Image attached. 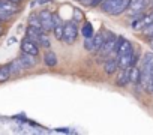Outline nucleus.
<instances>
[{"label": "nucleus", "instance_id": "nucleus-1", "mask_svg": "<svg viewBox=\"0 0 153 135\" xmlns=\"http://www.w3.org/2000/svg\"><path fill=\"white\" fill-rule=\"evenodd\" d=\"M141 87L146 93H153V53H146L141 59Z\"/></svg>", "mask_w": 153, "mask_h": 135}, {"label": "nucleus", "instance_id": "nucleus-2", "mask_svg": "<svg viewBox=\"0 0 153 135\" xmlns=\"http://www.w3.org/2000/svg\"><path fill=\"white\" fill-rule=\"evenodd\" d=\"M131 0H104L101 3V11L110 15H120L129 9Z\"/></svg>", "mask_w": 153, "mask_h": 135}, {"label": "nucleus", "instance_id": "nucleus-3", "mask_svg": "<svg viewBox=\"0 0 153 135\" xmlns=\"http://www.w3.org/2000/svg\"><path fill=\"white\" fill-rule=\"evenodd\" d=\"M116 41H117V36H116L111 30H107V32H105V41H104L102 48H101V51H99L98 54L102 56V57H110V56H113V54H114Z\"/></svg>", "mask_w": 153, "mask_h": 135}, {"label": "nucleus", "instance_id": "nucleus-4", "mask_svg": "<svg viewBox=\"0 0 153 135\" xmlns=\"http://www.w3.org/2000/svg\"><path fill=\"white\" fill-rule=\"evenodd\" d=\"M80 27L76 26V21H68L65 24V35H63V42L66 45H72L75 44L76 38H78V33H80Z\"/></svg>", "mask_w": 153, "mask_h": 135}, {"label": "nucleus", "instance_id": "nucleus-5", "mask_svg": "<svg viewBox=\"0 0 153 135\" xmlns=\"http://www.w3.org/2000/svg\"><path fill=\"white\" fill-rule=\"evenodd\" d=\"M18 11H20L18 3L9 2V0H0V18L2 20H9V17H12Z\"/></svg>", "mask_w": 153, "mask_h": 135}, {"label": "nucleus", "instance_id": "nucleus-6", "mask_svg": "<svg viewBox=\"0 0 153 135\" xmlns=\"http://www.w3.org/2000/svg\"><path fill=\"white\" fill-rule=\"evenodd\" d=\"M134 51V47H132V42H129L126 38L123 36H117V41H116V47H114V54L117 57L123 56V54H128Z\"/></svg>", "mask_w": 153, "mask_h": 135}, {"label": "nucleus", "instance_id": "nucleus-7", "mask_svg": "<svg viewBox=\"0 0 153 135\" xmlns=\"http://www.w3.org/2000/svg\"><path fill=\"white\" fill-rule=\"evenodd\" d=\"M41 45L36 42V41H33V39H30L29 36H26L23 41H21V51L23 53H27V54H32V56H39L41 54V48H39Z\"/></svg>", "mask_w": 153, "mask_h": 135}, {"label": "nucleus", "instance_id": "nucleus-8", "mask_svg": "<svg viewBox=\"0 0 153 135\" xmlns=\"http://www.w3.org/2000/svg\"><path fill=\"white\" fill-rule=\"evenodd\" d=\"M39 18H41V23H42V29L45 33H50L53 32L54 29V17H53V12L44 9L39 12Z\"/></svg>", "mask_w": 153, "mask_h": 135}, {"label": "nucleus", "instance_id": "nucleus-9", "mask_svg": "<svg viewBox=\"0 0 153 135\" xmlns=\"http://www.w3.org/2000/svg\"><path fill=\"white\" fill-rule=\"evenodd\" d=\"M137 59H138V54L135 51H131L128 54L120 56L119 57V66H120V69H125V68H129V66L137 65Z\"/></svg>", "mask_w": 153, "mask_h": 135}, {"label": "nucleus", "instance_id": "nucleus-10", "mask_svg": "<svg viewBox=\"0 0 153 135\" xmlns=\"http://www.w3.org/2000/svg\"><path fill=\"white\" fill-rule=\"evenodd\" d=\"M150 5V0H131L129 3V12L132 15H137V14H143L144 9Z\"/></svg>", "mask_w": 153, "mask_h": 135}, {"label": "nucleus", "instance_id": "nucleus-11", "mask_svg": "<svg viewBox=\"0 0 153 135\" xmlns=\"http://www.w3.org/2000/svg\"><path fill=\"white\" fill-rule=\"evenodd\" d=\"M117 69H120V66H119V57H107V60L104 62V72L107 75H113L117 72Z\"/></svg>", "mask_w": 153, "mask_h": 135}, {"label": "nucleus", "instance_id": "nucleus-12", "mask_svg": "<svg viewBox=\"0 0 153 135\" xmlns=\"http://www.w3.org/2000/svg\"><path fill=\"white\" fill-rule=\"evenodd\" d=\"M131 71H132V66L125 68V69H120V72L117 75V80H116V84L119 87H126L131 83Z\"/></svg>", "mask_w": 153, "mask_h": 135}, {"label": "nucleus", "instance_id": "nucleus-13", "mask_svg": "<svg viewBox=\"0 0 153 135\" xmlns=\"http://www.w3.org/2000/svg\"><path fill=\"white\" fill-rule=\"evenodd\" d=\"M23 69H32V68L36 66L38 60H36V56H32V54H27V53H23L20 57H18Z\"/></svg>", "mask_w": 153, "mask_h": 135}, {"label": "nucleus", "instance_id": "nucleus-14", "mask_svg": "<svg viewBox=\"0 0 153 135\" xmlns=\"http://www.w3.org/2000/svg\"><path fill=\"white\" fill-rule=\"evenodd\" d=\"M44 63H45V66H47V68H50V69L56 68V66H57V63H59V59H57L56 53H54V51H51L50 48H48V50L45 51V54H44Z\"/></svg>", "mask_w": 153, "mask_h": 135}, {"label": "nucleus", "instance_id": "nucleus-15", "mask_svg": "<svg viewBox=\"0 0 153 135\" xmlns=\"http://www.w3.org/2000/svg\"><path fill=\"white\" fill-rule=\"evenodd\" d=\"M93 41H95V44H93V54H98L101 51V48H102L104 41H105V30H99L93 36Z\"/></svg>", "mask_w": 153, "mask_h": 135}, {"label": "nucleus", "instance_id": "nucleus-16", "mask_svg": "<svg viewBox=\"0 0 153 135\" xmlns=\"http://www.w3.org/2000/svg\"><path fill=\"white\" fill-rule=\"evenodd\" d=\"M141 77H143L141 68L137 66V65H134L132 66V71H131V83L135 84V86H141Z\"/></svg>", "mask_w": 153, "mask_h": 135}, {"label": "nucleus", "instance_id": "nucleus-17", "mask_svg": "<svg viewBox=\"0 0 153 135\" xmlns=\"http://www.w3.org/2000/svg\"><path fill=\"white\" fill-rule=\"evenodd\" d=\"M12 72H11V66L9 63L8 65H3V66H0V83H5L11 78Z\"/></svg>", "mask_w": 153, "mask_h": 135}, {"label": "nucleus", "instance_id": "nucleus-18", "mask_svg": "<svg viewBox=\"0 0 153 135\" xmlns=\"http://www.w3.org/2000/svg\"><path fill=\"white\" fill-rule=\"evenodd\" d=\"M41 33H44V32L39 30V29H35V27H32V26H29L27 30H26V36H29L30 39H33V41H36V42H38Z\"/></svg>", "mask_w": 153, "mask_h": 135}, {"label": "nucleus", "instance_id": "nucleus-19", "mask_svg": "<svg viewBox=\"0 0 153 135\" xmlns=\"http://www.w3.org/2000/svg\"><path fill=\"white\" fill-rule=\"evenodd\" d=\"M29 26H32V27L39 29V30L44 32V29H42V23H41V18H39V14H38V15H30V17H29Z\"/></svg>", "mask_w": 153, "mask_h": 135}, {"label": "nucleus", "instance_id": "nucleus-20", "mask_svg": "<svg viewBox=\"0 0 153 135\" xmlns=\"http://www.w3.org/2000/svg\"><path fill=\"white\" fill-rule=\"evenodd\" d=\"M81 33H83V36H84V38H92V36H95L93 26H92L90 23H84V24H83V27H81Z\"/></svg>", "mask_w": 153, "mask_h": 135}, {"label": "nucleus", "instance_id": "nucleus-21", "mask_svg": "<svg viewBox=\"0 0 153 135\" xmlns=\"http://www.w3.org/2000/svg\"><path fill=\"white\" fill-rule=\"evenodd\" d=\"M150 24H153V11H150V12L144 14V17H143V26H141V30L147 29Z\"/></svg>", "mask_w": 153, "mask_h": 135}, {"label": "nucleus", "instance_id": "nucleus-22", "mask_svg": "<svg viewBox=\"0 0 153 135\" xmlns=\"http://www.w3.org/2000/svg\"><path fill=\"white\" fill-rule=\"evenodd\" d=\"M9 66H11V72H12V75H18V74L23 71V66H21V63H20L18 59L14 60V62H11Z\"/></svg>", "mask_w": 153, "mask_h": 135}, {"label": "nucleus", "instance_id": "nucleus-23", "mask_svg": "<svg viewBox=\"0 0 153 135\" xmlns=\"http://www.w3.org/2000/svg\"><path fill=\"white\" fill-rule=\"evenodd\" d=\"M38 44L41 45V47H44V48H50L51 47V42H50V39H48V33H41V36H39V39H38Z\"/></svg>", "mask_w": 153, "mask_h": 135}, {"label": "nucleus", "instance_id": "nucleus-24", "mask_svg": "<svg viewBox=\"0 0 153 135\" xmlns=\"http://www.w3.org/2000/svg\"><path fill=\"white\" fill-rule=\"evenodd\" d=\"M93 44H95L93 36H92V38H84V48H86L89 53H93Z\"/></svg>", "mask_w": 153, "mask_h": 135}, {"label": "nucleus", "instance_id": "nucleus-25", "mask_svg": "<svg viewBox=\"0 0 153 135\" xmlns=\"http://www.w3.org/2000/svg\"><path fill=\"white\" fill-rule=\"evenodd\" d=\"M144 35H146V38L153 39V24H150L147 29H144Z\"/></svg>", "mask_w": 153, "mask_h": 135}, {"label": "nucleus", "instance_id": "nucleus-26", "mask_svg": "<svg viewBox=\"0 0 153 135\" xmlns=\"http://www.w3.org/2000/svg\"><path fill=\"white\" fill-rule=\"evenodd\" d=\"M81 18H83L81 11H80V9H75V11H74V21H80Z\"/></svg>", "mask_w": 153, "mask_h": 135}, {"label": "nucleus", "instance_id": "nucleus-27", "mask_svg": "<svg viewBox=\"0 0 153 135\" xmlns=\"http://www.w3.org/2000/svg\"><path fill=\"white\" fill-rule=\"evenodd\" d=\"M9 2H14V3H18L20 5V3H23V0H9Z\"/></svg>", "mask_w": 153, "mask_h": 135}, {"label": "nucleus", "instance_id": "nucleus-28", "mask_svg": "<svg viewBox=\"0 0 153 135\" xmlns=\"http://www.w3.org/2000/svg\"><path fill=\"white\" fill-rule=\"evenodd\" d=\"M150 47H152V50H153V39H150Z\"/></svg>", "mask_w": 153, "mask_h": 135}, {"label": "nucleus", "instance_id": "nucleus-29", "mask_svg": "<svg viewBox=\"0 0 153 135\" xmlns=\"http://www.w3.org/2000/svg\"><path fill=\"white\" fill-rule=\"evenodd\" d=\"M2 21H3V20H2V18H0V23H2Z\"/></svg>", "mask_w": 153, "mask_h": 135}, {"label": "nucleus", "instance_id": "nucleus-30", "mask_svg": "<svg viewBox=\"0 0 153 135\" xmlns=\"http://www.w3.org/2000/svg\"><path fill=\"white\" fill-rule=\"evenodd\" d=\"M76 2H81V0H76Z\"/></svg>", "mask_w": 153, "mask_h": 135}, {"label": "nucleus", "instance_id": "nucleus-31", "mask_svg": "<svg viewBox=\"0 0 153 135\" xmlns=\"http://www.w3.org/2000/svg\"><path fill=\"white\" fill-rule=\"evenodd\" d=\"M152 83H153V80H152Z\"/></svg>", "mask_w": 153, "mask_h": 135}]
</instances>
